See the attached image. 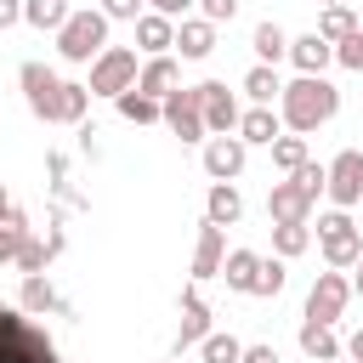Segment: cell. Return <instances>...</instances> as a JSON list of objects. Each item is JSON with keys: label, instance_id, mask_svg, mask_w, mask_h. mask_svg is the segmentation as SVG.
I'll list each match as a JSON object with an SVG mask.
<instances>
[{"label": "cell", "instance_id": "1", "mask_svg": "<svg viewBox=\"0 0 363 363\" xmlns=\"http://www.w3.org/2000/svg\"><path fill=\"white\" fill-rule=\"evenodd\" d=\"M17 79H23V96H28L34 119H45V125H74V119H85V102H91V91H85V85L57 79L45 62H23V68H17Z\"/></svg>", "mask_w": 363, "mask_h": 363}, {"label": "cell", "instance_id": "2", "mask_svg": "<svg viewBox=\"0 0 363 363\" xmlns=\"http://www.w3.org/2000/svg\"><path fill=\"white\" fill-rule=\"evenodd\" d=\"M335 108H340V91L323 79V74H301L295 85H284V96H278V119L289 125V130H318V125H329L335 119Z\"/></svg>", "mask_w": 363, "mask_h": 363}, {"label": "cell", "instance_id": "3", "mask_svg": "<svg viewBox=\"0 0 363 363\" xmlns=\"http://www.w3.org/2000/svg\"><path fill=\"white\" fill-rule=\"evenodd\" d=\"M0 363H62V357H57V346H51L45 329H34L28 318H17L6 306L0 312Z\"/></svg>", "mask_w": 363, "mask_h": 363}, {"label": "cell", "instance_id": "4", "mask_svg": "<svg viewBox=\"0 0 363 363\" xmlns=\"http://www.w3.org/2000/svg\"><path fill=\"white\" fill-rule=\"evenodd\" d=\"M57 51L68 57V62H91V57H102L108 51V17H102V6L91 11H74L62 28H57Z\"/></svg>", "mask_w": 363, "mask_h": 363}, {"label": "cell", "instance_id": "5", "mask_svg": "<svg viewBox=\"0 0 363 363\" xmlns=\"http://www.w3.org/2000/svg\"><path fill=\"white\" fill-rule=\"evenodd\" d=\"M318 244H323V261H329L335 272H346V267L363 261V238H357V227H352L346 210H329V216L318 221Z\"/></svg>", "mask_w": 363, "mask_h": 363}, {"label": "cell", "instance_id": "6", "mask_svg": "<svg viewBox=\"0 0 363 363\" xmlns=\"http://www.w3.org/2000/svg\"><path fill=\"white\" fill-rule=\"evenodd\" d=\"M136 85V51H125V45H108L96 62H91V96H125Z\"/></svg>", "mask_w": 363, "mask_h": 363}, {"label": "cell", "instance_id": "7", "mask_svg": "<svg viewBox=\"0 0 363 363\" xmlns=\"http://www.w3.org/2000/svg\"><path fill=\"white\" fill-rule=\"evenodd\" d=\"M312 204H318V193H312L301 176L272 182V193H267V216H272V227H306Z\"/></svg>", "mask_w": 363, "mask_h": 363}, {"label": "cell", "instance_id": "8", "mask_svg": "<svg viewBox=\"0 0 363 363\" xmlns=\"http://www.w3.org/2000/svg\"><path fill=\"white\" fill-rule=\"evenodd\" d=\"M346 301H352V278L346 272H318V284H312V295H306V323H329L335 329V318L346 312Z\"/></svg>", "mask_w": 363, "mask_h": 363}, {"label": "cell", "instance_id": "9", "mask_svg": "<svg viewBox=\"0 0 363 363\" xmlns=\"http://www.w3.org/2000/svg\"><path fill=\"white\" fill-rule=\"evenodd\" d=\"M164 125H170L182 142H210V130H204V108H199V91H193V85H182V91L164 96Z\"/></svg>", "mask_w": 363, "mask_h": 363}, {"label": "cell", "instance_id": "10", "mask_svg": "<svg viewBox=\"0 0 363 363\" xmlns=\"http://www.w3.org/2000/svg\"><path fill=\"white\" fill-rule=\"evenodd\" d=\"M193 91H199V108H204V130L233 136V130H238V102H233V91H227L221 79H199Z\"/></svg>", "mask_w": 363, "mask_h": 363}, {"label": "cell", "instance_id": "11", "mask_svg": "<svg viewBox=\"0 0 363 363\" xmlns=\"http://www.w3.org/2000/svg\"><path fill=\"white\" fill-rule=\"evenodd\" d=\"M323 193H329L340 210L363 199V153H357V147H340V153H335V164H329V187H323Z\"/></svg>", "mask_w": 363, "mask_h": 363}, {"label": "cell", "instance_id": "12", "mask_svg": "<svg viewBox=\"0 0 363 363\" xmlns=\"http://www.w3.org/2000/svg\"><path fill=\"white\" fill-rule=\"evenodd\" d=\"M221 261H227V233L204 221V227H199V244H193V284L221 278Z\"/></svg>", "mask_w": 363, "mask_h": 363}, {"label": "cell", "instance_id": "13", "mask_svg": "<svg viewBox=\"0 0 363 363\" xmlns=\"http://www.w3.org/2000/svg\"><path fill=\"white\" fill-rule=\"evenodd\" d=\"M204 335H210V306H204V295H199V289H182V329H176V357H182L187 346H204Z\"/></svg>", "mask_w": 363, "mask_h": 363}, {"label": "cell", "instance_id": "14", "mask_svg": "<svg viewBox=\"0 0 363 363\" xmlns=\"http://www.w3.org/2000/svg\"><path fill=\"white\" fill-rule=\"evenodd\" d=\"M204 170L216 182H233L244 170V136H210L204 142Z\"/></svg>", "mask_w": 363, "mask_h": 363}, {"label": "cell", "instance_id": "15", "mask_svg": "<svg viewBox=\"0 0 363 363\" xmlns=\"http://www.w3.org/2000/svg\"><path fill=\"white\" fill-rule=\"evenodd\" d=\"M176 79H182L176 57H147V68L136 74V91H142V96H153V102H164V96L176 91Z\"/></svg>", "mask_w": 363, "mask_h": 363}, {"label": "cell", "instance_id": "16", "mask_svg": "<svg viewBox=\"0 0 363 363\" xmlns=\"http://www.w3.org/2000/svg\"><path fill=\"white\" fill-rule=\"evenodd\" d=\"M289 62H295L301 74H323V68L335 62V45H329L323 34H301V40H289Z\"/></svg>", "mask_w": 363, "mask_h": 363}, {"label": "cell", "instance_id": "17", "mask_svg": "<svg viewBox=\"0 0 363 363\" xmlns=\"http://www.w3.org/2000/svg\"><path fill=\"white\" fill-rule=\"evenodd\" d=\"M176 51H182L187 62H204V57L216 51V23H204V17L182 23V28H176Z\"/></svg>", "mask_w": 363, "mask_h": 363}, {"label": "cell", "instance_id": "18", "mask_svg": "<svg viewBox=\"0 0 363 363\" xmlns=\"http://www.w3.org/2000/svg\"><path fill=\"white\" fill-rule=\"evenodd\" d=\"M238 216H244L238 187H233V182H216V187H210V199H204V221H210V227H233Z\"/></svg>", "mask_w": 363, "mask_h": 363}, {"label": "cell", "instance_id": "19", "mask_svg": "<svg viewBox=\"0 0 363 363\" xmlns=\"http://www.w3.org/2000/svg\"><path fill=\"white\" fill-rule=\"evenodd\" d=\"M136 40H142V51L164 57V51L176 45V23H170V17H159V11H142V17H136Z\"/></svg>", "mask_w": 363, "mask_h": 363}, {"label": "cell", "instance_id": "20", "mask_svg": "<svg viewBox=\"0 0 363 363\" xmlns=\"http://www.w3.org/2000/svg\"><path fill=\"white\" fill-rule=\"evenodd\" d=\"M278 125H284V119H278L272 108H261V102H255L250 113H238V136H244V142H267V147H272V142L284 136Z\"/></svg>", "mask_w": 363, "mask_h": 363}, {"label": "cell", "instance_id": "21", "mask_svg": "<svg viewBox=\"0 0 363 363\" xmlns=\"http://www.w3.org/2000/svg\"><path fill=\"white\" fill-rule=\"evenodd\" d=\"M301 352L318 357V363H335V357H340V340H335L329 323H301Z\"/></svg>", "mask_w": 363, "mask_h": 363}, {"label": "cell", "instance_id": "22", "mask_svg": "<svg viewBox=\"0 0 363 363\" xmlns=\"http://www.w3.org/2000/svg\"><path fill=\"white\" fill-rule=\"evenodd\" d=\"M23 244H28V216L11 204V210L0 216V267H6V261H17V250H23Z\"/></svg>", "mask_w": 363, "mask_h": 363}, {"label": "cell", "instance_id": "23", "mask_svg": "<svg viewBox=\"0 0 363 363\" xmlns=\"http://www.w3.org/2000/svg\"><path fill=\"white\" fill-rule=\"evenodd\" d=\"M113 102H119V119H130V125H153V119H164V102L142 96L136 85H130L125 96H113Z\"/></svg>", "mask_w": 363, "mask_h": 363}, {"label": "cell", "instance_id": "24", "mask_svg": "<svg viewBox=\"0 0 363 363\" xmlns=\"http://www.w3.org/2000/svg\"><path fill=\"white\" fill-rule=\"evenodd\" d=\"M318 34H323L329 45L352 40V34H357V17H352V6H323V17H318Z\"/></svg>", "mask_w": 363, "mask_h": 363}, {"label": "cell", "instance_id": "25", "mask_svg": "<svg viewBox=\"0 0 363 363\" xmlns=\"http://www.w3.org/2000/svg\"><path fill=\"white\" fill-rule=\"evenodd\" d=\"M255 267H261V255H250V250H233V255L221 261V278H227V289H244V295H250V284H255Z\"/></svg>", "mask_w": 363, "mask_h": 363}, {"label": "cell", "instance_id": "26", "mask_svg": "<svg viewBox=\"0 0 363 363\" xmlns=\"http://www.w3.org/2000/svg\"><path fill=\"white\" fill-rule=\"evenodd\" d=\"M255 57L272 68L278 57H289V34H284L278 23H255Z\"/></svg>", "mask_w": 363, "mask_h": 363}, {"label": "cell", "instance_id": "27", "mask_svg": "<svg viewBox=\"0 0 363 363\" xmlns=\"http://www.w3.org/2000/svg\"><path fill=\"white\" fill-rule=\"evenodd\" d=\"M17 301H23V312H57V306H62V301H57V289L45 284V272L23 278V295H17Z\"/></svg>", "mask_w": 363, "mask_h": 363}, {"label": "cell", "instance_id": "28", "mask_svg": "<svg viewBox=\"0 0 363 363\" xmlns=\"http://www.w3.org/2000/svg\"><path fill=\"white\" fill-rule=\"evenodd\" d=\"M23 17H28L34 28H62L74 11H68L62 0H23Z\"/></svg>", "mask_w": 363, "mask_h": 363}, {"label": "cell", "instance_id": "29", "mask_svg": "<svg viewBox=\"0 0 363 363\" xmlns=\"http://www.w3.org/2000/svg\"><path fill=\"white\" fill-rule=\"evenodd\" d=\"M244 91H250V96H255V102H261V108H267V102H272V96H284V85H278V74H272V68H267V62H255V68H250V74H244Z\"/></svg>", "mask_w": 363, "mask_h": 363}, {"label": "cell", "instance_id": "30", "mask_svg": "<svg viewBox=\"0 0 363 363\" xmlns=\"http://www.w3.org/2000/svg\"><path fill=\"white\" fill-rule=\"evenodd\" d=\"M272 164H278L284 176H295V170L306 164V136H278V142H272Z\"/></svg>", "mask_w": 363, "mask_h": 363}, {"label": "cell", "instance_id": "31", "mask_svg": "<svg viewBox=\"0 0 363 363\" xmlns=\"http://www.w3.org/2000/svg\"><path fill=\"white\" fill-rule=\"evenodd\" d=\"M278 289H284V255H272V261H261V267H255V284H250V295H267V301H272Z\"/></svg>", "mask_w": 363, "mask_h": 363}, {"label": "cell", "instance_id": "32", "mask_svg": "<svg viewBox=\"0 0 363 363\" xmlns=\"http://www.w3.org/2000/svg\"><path fill=\"white\" fill-rule=\"evenodd\" d=\"M306 244H312V227H272V250H278L284 261H289V255H301Z\"/></svg>", "mask_w": 363, "mask_h": 363}, {"label": "cell", "instance_id": "33", "mask_svg": "<svg viewBox=\"0 0 363 363\" xmlns=\"http://www.w3.org/2000/svg\"><path fill=\"white\" fill-rule=\"evenodd\" d=\"M199 352H204V363H238V357H244V346H238L233 335H204Z\"/></svg>", "mask_w": 363, "mask_h": 363}, {"label": "cell", "instance_id": "34", "mask_svg": "<svg viewBox=\"0 0 363 363\" xmlns=\"http://www.w3.org/2000/svg\"><path fill=\"white\" fill-rule=\"evenodd\" d=\"M45 261H51V250H45V244H34V238H28L23 250H17V267H23V278H34V272H45Z\"/></svg>", "mask_w": 363, "mask_h": 363}, {"label": "cell", "instance_id": "35", "mask_svg": "<svg viewBox=\"0 0 363 363\" xmlns=\"http://www.w3.org/2000/svg\"><path fill=\"white\" fill-rule=\"evenodd\" d=\"M335 62H340V68H352V74H363V28H357L352 40H340V45H335Z\"/></svg>", "mask_w": 363, "mask_h": 363}, {"label": "cell", "instance_id": "36", "mask_svg": "<svg viewBox=\"0 0 363 363\" xmlns=\"http://www.w3.org/2000/svg\"><path fill=\"white\" fill-rule=\"evenodd\" d=\"M199 11H204V23H233L238 0H199Z\"/></svg>", "mask_w": 363, "mask_h": 363}, {"label": "cell", "instance_id": "37", "mask_svg": "<svg viewBox=\"0 0 363 363\" xmlns=\"http://www.w3.org/2000/svg\"><path fill=\"white\" fill-rule=\"evenodd\" d=\"M102 17H142V0H102Z\"/></svg>", "mask_w": 363, "mask_h": 363}, {"label": "cell", "instance_id": "38", "mask_svg": "<svg viewBox=\"0 0 363 363\" xmlns=\"http://www.w3.org/2000/svg\"><path fill=\"white\" fill-rule=\"evenodd\" d=\"M238 363H278V352H272V346H244Z\"/></svg>", "mask_w": 363, "mask_h": 363}, {"label": "cell", "instance_id": "39", "mask_svg": "<svg viewBox=\"0 0 363 363\" xmlns=\"http://www.w3.org/2000/svg\"><path fill=\"white\" fill-rule=\"evenodd\" d=\"M187 6H199V0H153V11H159V17H182Z\"/></svg>", "mask_w": 363, "mask_h": 363}, {"label": "cell", "instance_id": "40", "mask_svg": "<svg viewBox=\"0 0 363 363\" xmlns=\"http://www.w3.org/2000/svg\"><path fill=\"white\" fill-rule=\"evenodd\" d=\"M17 17H23V6H17V0H0V28H11Z\"/></svg>", "mask_w": 363, "mask_h": 363}, {"label": "cell", "instance_id": "41", "mask_svg": "<svg viewBox=\"0 0 363 363\" xmlns=\"http://www.w3.org/2000/svg\"><path fill=\"white\" fill-rule=\"evenodd\" d=\"M346 357H352V363H363V329H357V335L346 340Z\"/></svg>", "mask_w": 363, "mask_h": 363}, {"label": "cell", "instance_id": "42", "mask_svg": "<svg viewBox=\"0 0 363 363\" xmlns=\"http://www.w3.org/2000/svg\"><path fill=\"white\" fill-rule=\"evenodd\" d=\"M352 289H357V295H363V261H357V272H352Z\"/></svg>", "mask_w": 363, "mask_h": 363}, {"label": "cell", "instance_id": "43", "mask_svg": "<svg viewBox=\"0 0 363 363\" xmlns=\"http://www.w3.org/2000/svg\"><path fill=\"white\" fill-rule=\"evenodd\" d=\"M6 210H11V199H6V193H0V216H6Z\"/></svg>", "mask_w": 363, "mask_h": 363}, {"label": "cell", "instance_id": "44", "mask_svg": "<svg viewBox=\"0 0 363 363\" xmlns=\"http://www.w3.org/2000/svg\"><path fill=\"white\" fill-rule=\"evenodd\" d=\"M323 6H340V0H323Z\"/></svg>", "mask_w": 363, "mask_h": 363}, {"label": "cell", "instance_id": "45", "mask_svg": "<svg viewBox=\"0 0 363 363\" xmlns=\"http://www.w3.org/2000/svg\"><path fill=\"white\" fill-rule=\"evenodd\" d=\"M0 312H6V301H0Z\"/></svg>", "mask_w": 363, "mask_h": 363}, {"label": "cell", "instance_id": "46", "mask_svg": "<svg viewBox=\"0 0 363 363\" xmlns=\"http://www.w3.org/2000/svg\"><path fill=\"white\" fill-rule=\"evenodd\" d=\"M335 363H340V357H335Z\"/></svg>", "mask_w": 363, "mask_h": 363}]
</instances>
